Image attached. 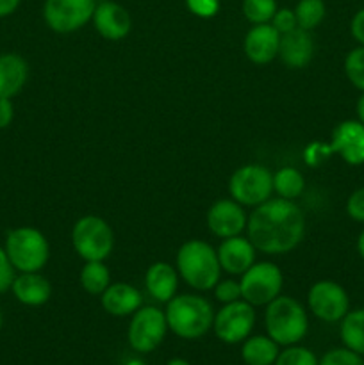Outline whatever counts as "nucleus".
<instances>
[{
  "label": "nucleus",
  "mask_w": 364,
  "mask_h": 365,
  "mask_svg": "<svg viewBox=\"0 0 364 365\" xmlns=\"http://www.w3.org/2000/svg\"><path fill=\"white\" fill-rule=\"evenodd\" d=\"M16 269L11 264L9 257H7L6 250L0 246V294L11 291V285H13L14 277H16Z\"/></svg>",
  "instance_id": "nucleus-34"
},
{
  "label": "nucleus",
  "mask_w": 364,
  "mask_h": 365,
  "mask_svg": "<svg viewBox=\"0 0 364 365\" xmlns=\"http://www.w3.org/2000/svg\"><path fill=\"white\" fill-rule=\"evenodd\" d=\"M228 191L239 205L257 207L270 200L273 192V175L261 164H246L232 173Z\"/></svg>",
  "instance_id": "nucleus-7"
},
{
  "label": "nucleus",
  "mask_w": 364,
  "mask_h": 365,
  "mask_svg": "<svg viewBox=\"0 0 364 365\" xmlns=\"http://www.w3.org/2000/svg\"><path fill=\"white\" fill-rule=\"evenodd\" d=\"M275 29H277L280 34H285V32H291L293 29L298 27L296 24V14L293 9H288V7H282V9H277V13L273 14L270 21Z\"/></svg>",
  "instance_id": "nucleus-33"
},
{
  "label": "nucleus",
  "mask_w": 364,
  "mask_h": 365,
  "mask_svg": "<svg viewBox=\"0 0 364 365\" xmlns=\"http://www.w3.org/2000/svg\"><path fill=\"white\" fill-rule=\"evenodd\" d=\"M145 285L148 294L161 303H168L175 294L178 287V274L170 264L153 262L146 269Z\"/></svg>",
  "instance_id": "nucleus-22"
},
{
  "label": "nucleus",
  "mask_w": 364,
  "mask_h": 365,
  "mask_svg": "<svg viewBox=\"0 0 364 365\" xmlns=\"http://www.w3.org/2000/svg\"><path fill=\"white\" fill-rule=\"evenodd\" d=\"M177 269L182 280L196 291H211L220 282L221 266L213 246L200 239L184 242L177 253Z\"/></svg>",
  "instance_id": "nucleus-3"
},
{
  "label": "nucleus",
  "mask_w": 364,
  "mask_h": 365,
  "mask_svg": "<svg viewBox=\"0 0 364 365\" xmlns=\"http://www.w3.org/2000/svg\"><path fill=\"white\" fill-rule=\"evenodd\" d=\"M357 252H359L360 259L364 260V230L360 232L359 237H357Z\"/></svg>",
  "instance_id": "nucleus-42"
},
{
  "label": "nucleus",
  "mask_w": 364,
  "mask_h": 365,
  "mask_svg": "<svg viewBox=\"0 0 364 365\" xmlns=\"http://www.w3.org/2000/svg\"><path fill=\"white\" fill-rule=\"evenodd\" d=\"M284 277L271 262H259L250 266L241 274V298L252 307H263L280 296Z\"/></svg>",
  "instance_id": "nucleus-8"
},
{
  "label": "nucleus",
  "mask_w": 364,
  "mask_h": 365,
  "mask_svg": "<svg viewBox=\"0 0 364 365\" xmlns=\"http://www.w3.org/2000/svg\"><path fill=\"white\" fill-rule=\"evenodd\" d=\"M307 303L320 321L325 323H341L343 317L350 312L348 292L332 280H320L309 289Z\"/></svg>",
  "instance_id": "nucleus-12"
},
{
  "label": "nucleus",
  "mask_w": 364,
  "mask_h": 365,
  "mask_svg": "<svg viewBox=\"0 0 364 365\" xmlns=\"http://www.w3.org/2000/svg\"><path fill=\"white\" fill-rule=\"evenodd\" d=\"M339 337L345 348L364 356V309L350 310L341 319Z\"/></svg>",
  "instance_id": "nucleus-24"
},
{
  "label": "nucleus",
  "mask_w": 364,
  "mask_h": 365,
  "mask_svg": "<svg viewBox=\"0 0 364 365\" xmlns=\"http://www.w3.org/2000/svg\"><path fill=\"white\" fill-rule=\"evenodd\" d=\"M346 214L353 221L364 223V187H359L348 196V200H346Z\"/></svg>",
  "instance_id": "nucleus-36"
},
{
  "label": "nucleus",
  "mask_w": 364,
  "mask_h": 365,
  "mask_svg": "<svg viewBox=\"0 0 364 365\" xmlns=\"http://www.w3.org/2000/svg\"><path fill=\"white\" fill-rule=\"evenodd\" d=\"M318 365H364V356L343 346L325 353Z\"/></svg>",
  "instance_id": "nucleus-31"
},
{
  "label": "nucleus",
  "mask_w": 364,
  "mask_h": 365,
  "mask_svg": "<svg viewBox=\"0 0 364 365\" xmlns=\"http://www.w3.org/2000/svg\"><path fill=\"white\" fill-rule=\"evenodd\" d=\"M11 292L25 307H41L52 296V285L39 271L36 273H20L14 277Z\"/></svg>",
  "instance_id": "nucleus-19"
},
{
  "label": "nucleus",
  "mask_w": 364,
  "mask_h": 365,
  "mask_svg": "<svg viewBox=\"0 0 364 365\" xmlns=\"http://www.w3.org/2000/svg\"><path fill=\"white\" fill-rule=\"evenodd\" d=\"M314 56V43L309 31L296 27L291 32L280 34V45H278V57L282 63L293 70L305 68Z\"/></svg>",
  "instance_id": "nucleus-17"
},
{
  "label": "nucleus",
  "mask_w": 364,
  "mask_h": 365,
  "mask_svg": "<svg viewBox=\"0 0 364 365\" xmlns=\"http://www.w3.org/2000/svg\"><path fill=\"white\" fill-rule=\"evenodd\" d=\"M277 9V0H243V14L253 25L270 24Z\"/></svg>",
  "instance_id": "nucleus-28"
},
{
  "label": "nucleus",
  "mask_w": 364,
  "mask_h": 365,
  "mask_svg": "<svg viewBox=\"0 0 364 365\" xmlns=\"http://www.w3.org/2000/svg\"><path fill=\"white\" fill-rule=\"evenodd\" d=\"M166 365H191V364H189L188 360H184V359H171Z\"/></svg>",
  "instance_id": "nucleus-43"
},
{
  "label": "nucleus",
  "mask_w": 364,
  "mask_h": 365,
  "mask_svg": "<svg viewBox=\"0 0 364 365\" xmlns=\"http://www.w3.org/2000/svg\"><path fill=\"white\" fill-rule=\"evenodd\" d=\"M214 296H216L218 302L232 303L241 299V285L236 280H220L214 285Z\"/></svg>",
  "instance_id": "nucleus-32"
},
{
  "label": "nucleus",
  "mask_w": 364,
  "mask_h": 365,
  "mask_svg": "<svg viewBox=\"0 0 364 365\" xmlns=\"http://www.w3.org/2000/svg\"><path fill=\"white\" fill-rule=\"evenodd\" d=\"M168 330L186 341L203 337L213 328L214 310L206 298L196 294L173 296L166 309Z\"/></svg>",
  "instance_id": "nucleus-2"
},
{
  "label": "nucleus",
  "mask_w": 364,
  "mask_h": 365,
  "mask_svg": "<svg viewBox=\"0 0 364 365\" xmlns=\"http://www.w3.org/2000/svg\"><path fill=\"white\" fill-rule=\"evenodd\" d=\"M246 230L256 250L268 255H284L305 235V216L293 200L270 198L250 214Z\"/></svg>",
  "instance_id": "nucleus-1"
},
{
  "label": "nucleus",
  "mask_w": 364,
  "mask_h": 365,
  "mask_svg": "<svg viewBox=\"0 0 364 365\" xmlns=\"http://www.w3.org/2000/svg\"><path fill=\"white\" fill-rule=\"evenodd\" d=\"M280 32L271 24L253 25L245 38V53L252 63L266 64L278 56Z\"/></svg>",
  "instance_id": "nucleus-16"
},
{
  "label": "nucleus",
  "mask_w": 364,
  "mask_h": 365,
  "mask_svg": "<svg viewBox=\"0 0 364 365\" xmlns=\"http://www.w3.org/2000/svg\"><path fill=\"white\" fill-rule=\"evenodd\" d=\"M100 299H102L103 310L116 317L132 316L143 303V298L138 289L131 284H125V282L111 284L100 294Z\"/></svg>",
  "instance_id": "nucleus-20"
},
{
  "label": "nucleus",
  "mask_w": 364,
  "mask_h": 365,
  "mask_svg": "<svg viewBox=\"0 0 364 365\" xmlns=\"http://www.w3.org/2000/svg\"><path fill=\"white\" fill-rule=\"evenodd\" d=\"M74 250L86 262L103 260L113 253L114 234L111 225L98 216H84L74 225L71 230Z\"/></svg>",
  "instance_id": "nucleus-6"
},
{
  "label": "nucleus",
  "mask_w": 364,
  "mask_h": 365,
  "mask_svg": "<svg viewBox=\"0 0 364 365\" xmlns=\"http://www.w3.org/2000/svg\"><path fill=\"white\" fill-rule=\"evenodd\" d=\"M21 0H0V18L11 16L20 7Z\"/></svg>",
  "instance_id": "nucleus-40"
},
{
  "label": "nucleus",
  "mask_w": 364,
  "mask_h": 365,
  "mask_svg": "<svg viewBox=\"0 0 364 365\" xmlns=\"http://www.w3.org/2000/svg\"><path fill=\"white\" fill-rule=\"evenodd\" d=\"M168 331L166 314L156 307H139L132 314V321L128 324L127 339L128 344L138 353H150L159 348Z\"/></svg>",
  "instance_id": "nucleus-9"
},
{
  "label": "nucleus",
  "mask_w": 364,
  "mask_h": 365,
  "mask_svg": "<svg viewBox=\"0 0 364 365\" xmlns=\"http://www.w3.org/2000/svg\"><path fill=\"white\" fill-rule=\"evenodd\" d=\"M328 152L339 155L350 166L364 164V125L359 120L341 121L332 132Z\"/></svg>",
  "instance_id": "nucleus-13"
},
{
  "label": "nucleus",
  "mask_w": 364,
  "mask_h": 365,
  "mask_svg": "<svg viewBox=\"0 0 364 365\" xmlns=\"http://www.w3.org/2000/svg\"><path fill=\"white\" fill-rule=\"evenodd\" d=\"M29 78V64L20 53H0V98L16 96Z\"/></svg>",
  "instance_id": "nucleus-21"
},
{
  "label": "nucleus",
  "mask_w": 364,
  "mask_h": 365,
  "mask_svg": "<svg viewBox=\"0 0 364 365\" xmlns=\"http://www.w3.org/2000/svg\"><path fill=\"white\" fill-rule=\"evenodd\" d=\"M11 264L18 273H36L50 259V245L45 235L32 227H18L7 234L4 245Z\"/></svg>",
  "instance_id": "nucleus-5"
},
{
  "label": "nucleus",
  "mask_w": 364,
  "mask_h": 365,
  "mask_svg": "<svg viewBox=\"0 0 364 365\" xmlns=\"http://www.w3.org/2000/svg\"><path fill=\"white\" fill-rule=\"evenodd\" d=\"M346 78L352 82L353 88L364 93V46L359 45L357 48L350 50L345 59Z\"/></svg>",
  "instance_id": "nucleus-29"
},
{
  "label": "nucleus",
  "mask_w": 364,
  "mask_h": 365,
  "mask_svg": "<svg viewBox=\"0 0 364 365\" xmlns=\"http://www.w3.org/2000/svg\"><path fill=\"white\" fill-rule=\"evenodd\" d=\"M111 285V273L107 266L100 260L86 262L81 271V287L88 294L100 296Z\"/></svg>",
  "instance_id": "nucleus-25"
},
{
  "label": "nucleus",
  "mask_w": 364,
  "mask_h": 365,
  "mask_svg": "<svg viewBox=\"0 0 364 365\" xmlns=\"http://www.w3.org/2000/svg\"><path fill=\"white\" fill-rule=\"evenodd\" d=\"M264 327L268 337L273 339L278 346L298 344L309 330V317L302 303L291 296H277L268 303L264 314Z\"/></svg>",
  "instance_id": "nucleus-4"
},
{
  "label": "nucleus",
  "mask_w": 364,
  "mask_h": 365,
  "mask_svg": "<svg viewBox=\"0 0 364 365\" xmlns=\"http://www.w3.org/2000/svg\"><path fill=\"white\" fill-rule=\"evenodd\" d=\"M2 328H4V314L2 310H0V331H2Z\"/></svg>",
  "instance_id": "nucleus-45"
},
{
  "label": "nucleus",
  "mask_w": 364,
  "mask_h": 365,
  "mask_svg": "<svg viewBox=\"0 0 364 365\" xmlns=\"http://www.w3.org/2000/svg\"><path fill=\"white\" fill-rule=\"evenodd\" d=\"M305 187L303 175L295 168H282L273 175V191L284 200L298 198Z\"/></svg>",
  "instance_id": "nucleus-26"
},
{
  "label": "nucleus",
  "mask_w": 364,
  "mask_h": 365,
  "mask_svg": "<svg viewBox=\"0 0 364 365\" xmlns=\"http://www.w3.org/2000/svg\"><path fill=\"white\" fill-rule=\"evenodd\" d=\"M296 24L303 31H313L325 20L327 7L323 0H298L295 9Z\"/></svg>",
  "instance_id": "nucleus-27"
},
{
  "label": "nucleus",
  "mask_w": 364,
  "mask_h": 365,
  "mask_svg": "<svg viewBox=\"0 0 364 365\" xmlns=\"http://www.w3.org/2000/svg\"><path fill=\"white\" fill-rule=\"evenodd\" d=\"M14 120V107L11 98H0V130L7 128Z\"/></svg>",
  "instance_id": "nucleus-39"
},
{
  "label": "nucleus",
  "mask_w": 364,
  "mask_h": 365,
  "mask_svg": "<svg viewBox=\"0 0 364 365\" xmlns=\"http://www.w3.org/2000/svg\"><path fill=\"white\" fill-rule=\"evenodd\" d=\"M93 25L103 39L120 41L131 32L132 20L123 6L111 2V0H103V2L96 4L95 13H93Z\"/></svg>",
  "instance_id": "nucleus-15"
},
{
  "label": "nucleus",
  "mask_w": 364,
  "mask_h": 365,
  "mask_svg": "<svg viewBox=\"0 0 364 365\" xmlns=\"http://www.w3.org/2000/svg\"><path fill=\"white\" fill-rule=\"evenodd\" d=\"M216 253L221 269L231 274H243L256 264V248L250 239H243L241 235L223 239Z\"/></svg>",
  "instance_id": "nucleus-18"
},
{
  "label": "nucleus",
  "mask_w": 364,
  "mask_h": 365,
  "mask_svg": "<svg viewBox=\"0 0 364 365\" xmlns=\"http://www.w3.org/2000/svg\"><path fill=\"white\" fill-rule=\"evenodd\" d=\"M123 365H146L141 359H128Z\"/></svg>",
  "instance_id": "nucleus-44"
},
{
  "label": "nucleus",
  "mask_w": 364,
  "mask_h": 365,
  "mask_svg": "<svg viewBox=\"0 0 364 365\" xmlns=\"http://www.w3.org/2000/svg\"><path fill=\"white\" fill-rule=\"evenodd\" d=\"M355 110H357V120L364 125V93L359 96V100H357Z\"/></svg>",
  "instance_id": "nucleus-41"
},
{
  "label": "nucleus",
  "mask_w": 364,
  "mask_h": 365,
  "mask_svg": "<svg viewBox=\"0 0 364 365\" xmlns=\"http://www.w3.org/2000/svg\"><path fill=\"white\" fill-rule=\"evenodd\" d=\"M278 353L277 342L266 335H253L243 341L241 359L246 365H273Z\"/></svg>",
  "instance_id": "nucleus-23"
},
{
  "label": "nucleus",
  "mask_w": 364,
  "mask_h": 365,
  "mask_svg": "<svg viewBox=\"0 0 364 365\" xmlns=\"http://www.w3.org/2000/svg\"><path fill=\"white\" fill-rule=\"evenodd\" d=\"M350 32H352L353 39L359 45L364 46V7H360L355 14H353L352 21H350Z\"/></svg>",
  "instance_id": "nucleus-38"
},
{
  "label": "nucleus",
  "mask_w": 364,
  "mask_h": 365,
  "mask_svg": "<svg viewBox=\"0 0 364 365\" xmlns=\"http://www.w3.org/2000/svg\"><path fill=\"white\" fill-rule=\"evenodd\" d=\"M332 153L328 152V145L323 143H313L310 146H307L305 150V163L309 166H320L323 160H327Z\"/></svg>",
  "instance_id": "nucleus-37"
},
{
  "label": "nucleus",
  "mask_w": 364,
  "mask_h": 365,
  "mask_svg": "<svg viewBox=\"0 0 364 365\" xmlns=\"http://www.w3.org/2000/svg\"><path fill=\"white\" fill-rule=\"evenodd\" d=\"M318 362L320 360H318V356L310 349L293 344L285 346V349L278 353L273 365H318Z\"/></svg>",
  "instance_id": "nucleus-30"
},
{
  "label": "nucleus",
  "mask_w": 364,
  "mask_h": 365,
  "mask_svg": "<svg viewBox=\"0 0 364 365\" xmlns=\"http://www.w3.org/2000/svg\"><path fill=\"white\" fill-rule=\"evenodd\" d=\"M246 221L248 217L236 200H218L207 210V228L221 239L241 234L246 228Z\"/></svg>",
  "instance_id": "nucleus-14"
},
{
  "label": "nucleus",
  "mask_w": 364,
  "mask_h": 365,
  "mask_svg": "<svg viewBox=\"0 0 364 365\" xmlns=\"http://www.w3.org/2000/svg\"><path fill=\"white\" fill-rule=\"evenodd\" d=\"M256 324V310L245 299L225 303L223 309L214 314L213 330L225 344H239L250 337Z\"/></svg>",
  "instance_id": "nucleus-10"
},
{
  "label": "nucleus",
  "mask_w": 364,
  "mask_h": 365,
  "mask_svg": "<svg viewBox=\"0 0 364 365\" xmlns=\"http://www.w3.org/2000/svg\"><path fill=\"white\" fill-rule=\"evenodd\" d=\"M95 7L96 0H45L43 18L54 32L68 34L93 20Z\"/></svg>",
  "instance_id": "nucleus-11"
},
{
  "label": "nucleus",
  "mask_w": 364,
  "mask_h": 365,
  "mask_svg": "<svg viewBox=\"0 0 364 365\" xmlns=\"http://www.w3.org/2000/svg\"><path fill=\"white\" fill-rule=\"evenodd\" d=\"M186 6L200 18H213L220 11V0H186Z\"/></svg>",
  "instance_id": "nucleus-35"
}]
</instances>
